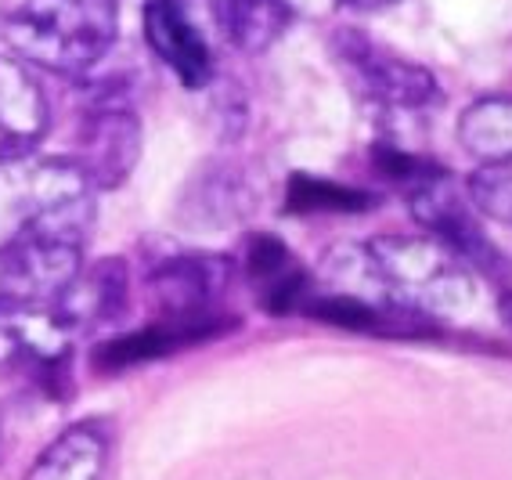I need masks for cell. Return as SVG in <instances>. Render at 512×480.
<instances>
[{"label":"cell","mask_w":512,"mask_h":480,"mask_svg":"<svg viewBox=\"0 0 512 480\" xmlns=\"http://www.w3.org/2000/svg\"><path fill=\"white\" fill-rule=\"evenodd\" d=\"M365 271L386 304L415 314L422 322L462 314L476 300L466 257H458L440 239L379 235L365 246Z\"/></svg>","instance_id":"2"},{"label":"cell","mask_w":512,"mask_h":480,"mask_svg":"<svg viewBox=\"0 0 512 480\" xmlns=\"http://www.w3.org/2000/svg\"><path fill=\"white\" fill-rule=\"evenodd\" d=\"M130 293V275L123 260H98L91 268H80L73 286L58 300V318L69 329H94L123 314Z\"/></svg>","instance_id":"12"},{"label":"cell","mask_w":512,"mask_h":480,"mask_svg":"<svg viewBox=\"0 0 512 480\" xmlns=\"http://www.w3.org/2000/svg\"><path fill=\"white\" fill-rule=\"evenodd\" d=\"M350 8H361V11H375V8H386V4H394V0H343Z\"/></svg>","instance_id":"18"},{"label":"cell","mask_w":512,"mask_h":480,"mask_svg":"<svg viewBox=\"0 0 512 480\" xmlns=\"http://www.w3.org/2000/svg\"><path fill=\"white\" fill-rule=\"evenodd\" d=\"M109 459V434L98 423H76L47 444L22 480H98Z\"/></svg>","instance_id":"13"},{"label":"cell","mask_w":512,"mask_h":480,"mask_svg":"<svg viewBox=\"0 0 512 480\" xmlns=\"http://www.w3.org/2000/svg\"><path fill=\"white\" fill-rule=\"evenodd\" d=\"M80 250V242L40 231H15L0 239V304L55 311L83 268Z\"/></svg>","instance_id":"3"},{"label":"cell","mask_w":512,"mask_h":480,"mask_svg":"<svg viewBox=\"0 0 512 480\" xmlns=\"http://www.w3.org/2000/svg\"><path fill=\"white\" fill-rule=\"evenodd\" d=\"M231 325H235L231 318H224V322H170V318H156V322L138 329V333L101 343L98 351H94V365L112 372L130 369V365H145V361H156L163 354L181 351V347L213 340V336L228 333Z\"/></svg>","instance_id":"11"},{"label":"cell","mask_w":512,"mask_h":480,"mask_svg":"<svg viewBox=\"0 0 512 480\" xmlns=\"http://www.w3.org/2000/svg\"><path fill=\"white\" fill-rule=\"evenodd\" d=\"M51 109L40 80L15 55H0V163H26L44 141Z\"/></svg>","instance_id":"8"},{"label":"cell","mask_w":512,"mask_h":480,"mask_svg":"<svg viewBox=\"0 0 512 480\" xmlns=\"http://www.w3.org/2000/svg\"><path fill=\"white\" fill-rule=\"evenodd\" d=\"M375 199H368L365 192L347 185H336V181H325V177H307L296 174L293 185H289V213H350V210H368Z\"/></svg>","instance_id":"16"},{"label":"cell","mask_w":512,"mask_h":480,"mask_svg":"<svg viewBox=\"0 0 512 480\" xmlns=\"http://www.w3.org/2000/svg\"><path fill=\"white\" fill-rule=\"evenodd\" d=\"M458 141L480 163H512V98H480L458 116Z\"/></svg>","instance_id":"15"},{"label":"cell","mask_w":512,"mask_h":480,"mask_svg":"<svg viewBox=\"0 0 512 480\" xmlns=\"http://www.w3.org/2000/svg\"><path fill=\"white\" fill-rule=\"evenodd\" d=\"M332 44H336L339 65L350 73L357 91L372 102L386 105V109H426L440 98V87L426 65L397 55L368 33L339 29Z\"/></svg>","instance_id":"4"},{"label":"cell","mask_w":512,"mask_h":480,"mask_svg":"<svg viewBox=\"0 0 512 480\" xmlns=\"http://www.w3.org/2000/svg\"><path fill=\"white\" fill-rule=\"evenodd\" d=\"M145 40L156 58L174 69L184 87H206L213 76V51L202 29L188 15L184 0H148L145 4Z\"/></svg>","instance_id":"9"},{"label":"cell","mask_w":512,"mask_h":480,"mask_svg":"<svg viewBox=\"0 0 512 480\" xmlns=\"http://www.w3.org/2000/svg\"><path fill=\"white\" fill-rule=\"evenodd\" d=\"M220 33L238 51H267L289 29V0H210Z\"/></svg>","instance_id":"14"},{"label":"cell","mask_w":512,"mask_h":480,"mask_svg":"<svg viewBox=\"0 0 512 480\" xmlns=\"http://www.w3.org/2000/svg\"><path fill=\"white\" fill-rule=\"evenodd\" d=\"M116 0H8L0 33L29 69L80 76L116 44Z\"/></svg>","instance_id":"1"},{"label":"cell","mask_w":512,"mask_h":480,"mask_svg":"<svg viewBox=\"0 0 512 480\" xmlns=\"http://www.w3.org/2000/svg\"><path fill=\"white\" fill-rule=\"evenodd\" d=\"M141 159V120L127 102L105 98L83 112L73 138V163L94 192L119 188Z\"/></svg>","instance_id":"5"},{"label":"cell","mask_w":512,"mask_h":480,"mask_svg":"<svg viewBox=\"0 0 512 480\" xmlns=\"http://www.w3.org/2000/svg\"><path fill=\"white\" fill-rule=\"evenodd\" d=\"M228 264L210 253H170L148 275V296L170 322H224L217 300L228 286Z\"/></svg>","instance_id":"6"},{"label":"cell","mask_w":512,"mask_h":480,"mask_svg":"<svg viewBox=\"0 0 512 480\" xmlns=\"http://www.w3.org/2000/svg\"><path fill=\"white\" fill-rule=\"evenodd\" d=\"M469 199L484 217L512 228V163H480L469 177Z\"/></svg>","instance_id":"17"},{"label":"cell","mask_w":512,"mask_h":480,"mask_svg":"<svg viewBox=\"0 0 512 480\" xmlns=\"http://www.w3.org/2000/svg\"><path fill=\"white\" fill-rule=\"evenodd\" d=\"M246 275L256 300L271 314H293L311 300V275L293 250L275 235H249L246 242Z\"/></svg>","instance_id":"10"},{"label":"cell","mask_w":512,"mask_h":480,"mask_svg":"<svg viewBox=\"0 0 512 480\" xmlns=\"http://www.w3.org/2000/svg\"><path fill=\"white\" fill-rule=\"evenodd\" d=\"M73 329L47 307L0 304V369H29L37 379H58L69 361Z\"/></svg>","instance_id":"7"}]
</instances>
